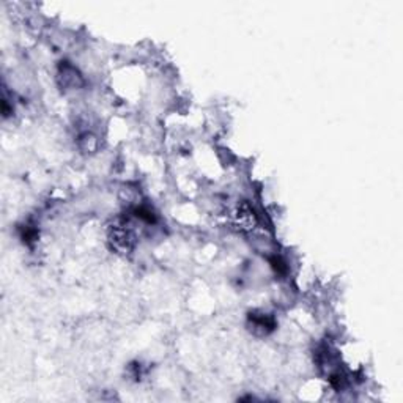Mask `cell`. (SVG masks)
Here are the masks:
<instances>
[{"label": "cell", "instance_id": "cell-1", "mask_svg": "<svg viewBox=\"0 0 403 403\" xmlns=\"http://www.w3.org/2000/svg\"><path fill=\"white\" fill-rule=\"evenodd\" d=\"M108 243L119 255H131L136 248V232L130 219L117 218L108 229Z\"/></svg>", "mask_w": 403, "mask_h": 403}, {"label": "cell", "instance_id": "cell-2", "mask_svg": "<svg viewBox=\"0 0 403 403\" xmlns=\"http://www.w3.org/2000/svg\"><path fill=\"white\" fill-rule=\"evenodd\" d=\"M232 223L239 232L252 233L257 229V225H259V216H257L254 208L248 202H241L233 209Z\"/></svg>", "mask_w": 403, "mask_h": 403}, {"label": "cell", "instance_id": "cell-3", "mask_svg": "<svg viewBox=\"0 0 403 403\" xmlns=\"http://www.w3.org/2000/svg\"><path fill=\"white\" fill-rule=\"evenodd\" d=\"M57 83L63 90H79L84 85V78L79 73V69L69 62H62L58 65Z\"/></svg>", "mask_w": 403, "mask_h": 403}, {"label": "cell", "instance_id": "cell-4", "mask_svg": "<svg viewBox=\"0 0 403 403\" xmlns=\"http://www.w3.org/2000/svg\"><path fill=\"white\" fill-rule=\"evenodd\" d=\"M248 329L250 334H254L257 337H266L276 329V320H274L273 315L266 312L261 311L250 312L248 317Z\"/></svg>", "mask_w": 403, "mask_h": 403}, {"label": "cell", "instance_id": "cell-5", "mask_svg": "<svg viewBox=\"0 0 403 403\" xmlns=\"http://www.w3.org/2000/svg\"><path fill=\"white\" fill-rule=\"evenodd\" d=\"M78 147H79L80 151H83V153L92 155V153H95V151L98 150L99 140L93 132L84 131V132H80L79 137H78Z\"/></svg>", "mask_w": 403, "mask_h": 403}]
</instances>
